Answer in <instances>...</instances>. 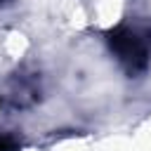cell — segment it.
Returning a JSON list of instances; mask_svg holds the SVG:
<instances>
[{
	"label": "cell",
	"mask_w": 151,
	"mask_h": 151,
	"mask_svg": "<svg viewBox=\"0 0 151 151\" xmlns=\"http://www.w3.org/2000/svg\"><path fill=\"white\" fill-rule=\"evenodd\" d=\"M85 9L92 28L111 31L123 24L127 14V0H85Z\"/></svg>",
	"instance_id": "cell-1"
},
{
	"label": "cell",
	"mask_w": 151,
	"mask_h": 151,
	"mask_svg": "<svg viewBox=\"0 0 151 151\" xmlns=\"http://www.w3.org/2000/svg\"><path fill=\"white\" fill-rule=\"evenodd\" d=\"M50 151H97V139L90 134H66L59 137Z\"/></svg>",
	"instance_id": "cell-2"
}]
</instances>
